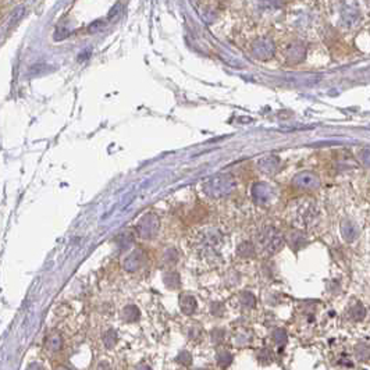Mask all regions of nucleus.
Listing matches in <instances>:
<instances>
[{
    "label": "nucleus",
    "mask_w": 370,
    "mask_h": 370,
    "mask_svg": "<svg viewBox=\"0 0 370 370\" xmlns=\"http://www.w3.org/2000/svg\"><path fill=\"white\" fill-rule=\"evenodd\" d=\"M294 184L298 188H304V190H315L320 185V179L316 174L311 173V171H305V173L298 174L294 178Z\"/></svg>",
    "instance_id": "nucleus-1"
},
{
    "label": "nucleus",
    "mask_w": 370,
    "mask_h": 370,
    "mask_svg": "<svg viewBox=\"0 0 370 370\" xmlns=\"http://www.w3.org/2000/svg\"><path fill=\"white\" fill-rule=\"evenodd\" d=\"M341 234H342V238L345 239L346 242H353L358 237V227L351 220H342Z\"/></svg>",
    "instance_id": "nucleus-2"
},
{
    "label": "nucleus",
    "mask_w": 370,
    "mask_h": 370,
    "mask_svg": "<svg viewBox=\"0 0 370 370\" xmlns=\"http://www.w3.org/2000/svg\"><path fill=\"white\" fill-rule=\"evenodd\" d=\"M359 21V12L355 9H346L344 12V25L353 27Z\"/></svg>",
    "instance_id": "nucleus-3"
},
{
    "label": "nucleus",
    "mask_w": 370,
    "mask_h": 370,
    "mask_svg": "<svg viewBox=\"0 0 370 370\" xmlns=\"http://www.w3.org/2000/svg\"><path fill=\"white\" fill-rule=\"evenodd\" d=\"M305 56V49L304 46H301V45H294L290 48L288 50V60L290 61H294V63H297L299 60L304 59Z\"/></svg>",
    "instance_id": "nucleus-4"
},
{
    "label": "nucleus",
    "mask_w": 370,
    "mask_h": 370,
    "mask_svg": "<svg viewBox=\"0 0 370 370\" xmlns=\"http://www.w3.org/2000/svg\"><path fill=\"white\" fill-rule=\"evenodd\" d=\"M355 356L359 362H366L370 358V346L366 344H358L355 346Z\"/></svg>",
    "instance_id": "nucleus-5"
},
{
    "label": "nucleus",
    "mask_w": 370,
    "mask_h": 370,
    "mask_svg": "<svg viewBox=\"0 0 370 370\" xmlns=\"http://www.w3.org/2000/svg\"><path fill=\"white\" fill-rule=\"evenodd\" d=\"M349 315L352 317L353 320H356V322H360V320H363L364 316H366V311H364V308L360 304H356L353 306L351 312H349Z\"/></svg>",
    "instance_id": "nucleus-6"
},
{
    "label": "nucleus",
    "mask_w": 370,
    "mask_h": 370,
    "mask_svg": "<svg viewBox=\"0 0 370 370\" xmlns=\"http://www.w3.org/2000/svg\"><path fill=\"white\" fill-rule=\"evenodd\" d=\"M360 160L363 163L366 167L370 168V149H364L360 155Z\"/></svg>",
    "instance_id": "nucleus-7"
},
{
    "label": "nucleus",
    "mask_w": 370,
    "mask_h": 370,
    "mask_svg": "<svg viewBox=\"0 0 370 370\" xmlns=\"http://www.w3.org/2000/svg\"><path fill=\"white\" fill-rule=\"evenodd\" d=\"M119 9H120V5H116V6L113 7V10H112V13L109 14V20H112V18H113L114 16H117V14H119V12H117Z\"/></svg>",
    "instance_id": "nucleus-8"
}]
</instances>
